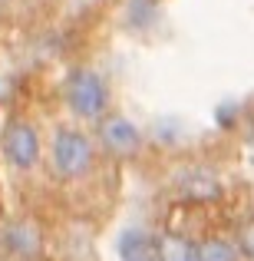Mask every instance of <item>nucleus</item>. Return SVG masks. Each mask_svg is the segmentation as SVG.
Segmentation results:
<instances>
[{"instance_id":"6e6552de","label":"nucleus","mask_w":254,"mask_h":261,"mask_svg":"<svg viewBox=\"0 0 254 261\" xmlns=\"http://www.w3.org/2000/svg\"><path fill=\"white\" fill-rule=\"evenodd\" d=\"M244 248H248V255H254V225L248 228V235H244Z\"/></svg>"},{"instance_id":"7ed1b4c3","label":"nucleus","mask_w":254,"mask_h":261,"mask_svg":"<svg viewBox=\"0 0 254 261\" xmlns=\"http://www.w3.org/2000/svg\"><path fill=\"white\" fill-rule=\"evenodd\" d=\"M4 155L10 159V166L17 169H30L40 155V139L33 133V126L26 122H10L4 133Z\"/></svg>"},{"instance_id":"f03ea898","label":"nucleus","mask_w":254,"mask_h":261,"mask_svg":"<svg viewBox=\"0 0 254 261\" xmlns=\"http://www.w3.org/2000/svg\"><path fill=\"white\" fill-rule=\"evenodd\" d=\"M53 166L60 175L76 178L93 166V146L83 133H73V129H60L57 139H53Z\"/></svg>"},{"instance_id":"0eeeda50","label":"nucleus","mask_w":254,"mask_h":261,"mask_svg":"<svg viewBox=\"0 0 254 261\" xmlns=\"http://www.w3.org/2000/svg\"><path fill=\"white\" fill-rule=\"evenodd\" d=\"M198 258L202 261H238V248L231 242H221V238H208V242L198 245Z\"/></svg>"},{"instance_id":"39448f33","label":"nucleus","mask_w":254,"mask_h":261,"mask_svg":"<svg viewBox=\"0 0 254 261\" xmlns=\"http://www.w3.org/2000/svg\"><path fill=\"white\" fill-rule=\"evenodd\" d=\"M119 255L122 261H162L159 255V242H152L142 231H126L119 242Z\"/></svg>"},{"instance_id":"f257e3e1","label":"nucleus","mask_w":254,"mask_h":261,"mask_svg":"<svg viewBox=\"0 0 254 261\" xmlns=\"http://www.w3.org/2000/svg\"><path fill=\"white\" fill-rule=\"evenodd\" d=\"M66 96H70V106L76 116L83 119H99L106 113V83L96 70H73L70 73V86H66Z\"/></svg>"},{"instance_id":"423d86ee","label":"nucleus","mask_w":254,"mask_h":261,"mask_svg":"<svg viewBox=\"0 0 254 261\" xmlns=\"http://www.w3.org/2000/svg\"><path fill=\"white\" fill-rule=\"evenodd\" d=\"M159 255L162 261H202L198 258V245L188 242V238H178V235L159 238Z\"/></svg>"},{"instance_id":"20e7f679","label":"nucleus","mask_w":254,"mask_h":261,"mask_svg":"<svg viewBox=\"0 0 254 261\" xmlns=\"http://www.w3.org/2000/svg\"><path fill=\"white\" fill-rule=\"evenodd\" d=\"M99 136H102V142H106V149L116 152V155H132L135 149H139V129H135L129 119H122V116L102 119Z\"/></svg>"}]
</instances>
